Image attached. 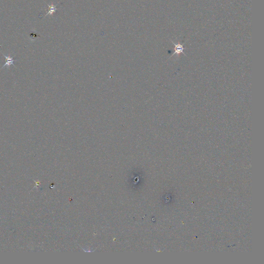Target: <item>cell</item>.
Instances as JSON below:
<instances>
[{
    "instance_id": "6da1fadb",
    "label": "cell",
    "mask_w": 264,
    "mask_h": 264,
    "mask_svg": "<svg viewBox=\"0 0 264 264\" xmlns=\"http://www.w3.org/2000/svg\"><path fill=\"white\" fill-rule=\"evenodd\" d=\"M171 41L173 44V45H174V52L172 54V55L170 57L169 59H170L171 57L173 56L175 54H177V55H179L180 54L182 53L185 56H186L185 54L184 53V46H183L184 44H180L179 43V44H176L172 40H171Z\"/></svg>"
},
{
    "instance_id": "7a4b0ae2",
    "label": "cell",
    "mask_w": 264,
    "mask_h": 264,
    "mask_svg": "<svg viewBox=\"0 0 264 264\" xmlns=\"http://www.w3.org/2000/svg\"><path fill=\"white\" fill-rule=\"evenodd\" d=\"M3 55L4 57H5V59H6V62L5 63V64L2 67V68H3L4 67L6 66H7L8 67H9L10 65H12L14 66L13 62H15V60L13 59V57H10V56H7L4 55L3 54Z\"/></svg>"
},
{
    "instance_id": "3957f363",
    "label": "cell",
    "mask_w": 264,
    "mask_h": 264,
    "mask_svg": "<svg viewBox=\"0 0 264 264\" xmlns=\"http://www.w3.org/2000/svg\"><path fill=\"white\" fill-rule=\"evenodd\" d=\"M48 12H47V14L45 15V16H47L48 15H52V14L55 12L56 10L57 9V8L56 7V6L54 5L53 4H52V5H51L48 4Z\"/></svg>"
}]
</instances>
